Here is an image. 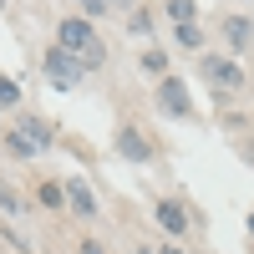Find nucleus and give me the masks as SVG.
<instances>
[{"label": "nucleus", "mask_w": 254, "mask_h": 254, "mask_svg": "<svg viewBox=\"0 0 254 254\" xmlns=\"http://www.w3.org/2000/svg\"><path fill=\"white\" fill-rule=\"evenodd\" d=\"M41 76H46V81H51L56 92H76V87H81V81H87L92 71L81 66L76 56H66V51H61L56 41H51V46L41 51Z\"/></svg>", "instance_id": "423d86ee"}, {"label": "nucleus", "mask_w": 254, "mask_h": 254, "mask_svg": "<svg viewBox=\"0 0 254 254\" xmlns=\"http://www.w3.org/2000/svg\"><path fill=\"white\" fill-rule=\"evenodd\" d=\"M137 66H142L147 76H153V81H163L168 71H173V61H168V51H163V46H147V51L137 56Z\"/></svg>", "instance_id": "9b49d317"}, {"label": "nucleus", "mask_w": 254, "mask_h": 254, "mask_svg": "<svg viewBox=\"0 0 254 254\" xmlns=\"http://www.w3.org/2000/svg\"><path fill=\"white\" fill-rule=\"evenodd\" d=\"M158 254H188V249H183V244H173V239H163V244H158Z\"/></svg>", "instance_id": "aec40b11"}, {"label": "nucleus", "mask_w": 254, "mask_h": 254, "mask_svg": "<svg viewBox=\"0 0 254 254\" xmlns=\"http://www.w3.org/2000/svg\"><path fill=\"white\" fill-rule=\"evenodd\" d=\"M244 229H249V239H254V208H249V219H244Z\"/></svg>", "instance_id": "412c9836"}, {"label": "nucleus", "mask_w": 254, "mask_h": 254, "mask_svg": "<svg viewBox=\"0 0 254 254\" xmlns=\"http://www.w3.org/2000/svg\"><path fill=\"white\" fill-rule=\"evenodd\" d=\"M0 142H5V153L20 158V163H31V158H46L51 147H56V127L46 117H36V112H20L5 132H0Z\"/></svg>", "instance_id": "f03ea898"}, {"label": "nucleus", "mask_w": 254, "mask_h": 254, "mask_svg": "<svg viewBox=\"0 0 254 254\" xmlns=\"http://www.w3.org/2000/svg\"><path fill=\"white\" fill-rule=\"evenodd\" d=\"M153 224L163 229V239H173V244H183L188 234H193V224H203V214H193L183 198H153Z\"/></svg>", "instance_id": "39448f33"}, {"label": "nucleus", "mask_w": 254, "mask_h": 254, "mask_svg": "<svg viewBox=\"0 0 254 254\" xmlns=\"http://www.w3.org/2000/svg\"><path fill=\"white\" fill-rule=\"evenodd\" d=\"M0 132H5V122H0Z\"/></svg>", "instance_id": "5701e85b"}, {"label": "nucleus", "mask_w": 254, "mask_h": 254, "mask_svg": "<svg viewBox=\"0 0 254 254\" xmlns=\"http://www.w3.org/2000/svg\"><path fill=\"white\" fill-rule=\"evenodd\" d=\"M137 5H142V0H112V10H117V15H132Z\"/></svg>", "instance_id": "6ab92c4d"}, {"label": "nucleus", "mask_w": 254, "mask_h": 254, "mask_svg": "<svg viewBox=\"0 0 254 254\" xmlns=\"http://www.w3.org/2000/svg\"><path fill=\"white\" fill-rule=\"evenodd\" d=\"M198 76L208 81V92H214L219 102H234L249 92V71H244V61H234L229 51H203L198 56Z\"/></svg>", "instance_id": "7ed1b4c3"}, {"label": "nucleus", "mask_w": 254, "mask_h": 254, "mask_svg": "<svg viewBox=\"0 0 254 254\" xmlns=\"http://www.w3.org/2000/svg\"><path fill=\"white\" fill-rule=\"evenodd\" d=\"M234 153H239V158L254 168V132H249V137H234Z\"/></svg>", "instance_id": "f3484780"}, {"label": "nucleus", "mask_w": 254, "mask_h": 254, "mask_svg": "<svg viewBox=\"0 0 254 254\" xmlns=\"http://www.w3.org/2000/svg\"><path fill=\"white\" fill-rule=\"evenodd\" d=\"M173 41H178V51H188V56H203V46H208V36H203L198 20H188V26H173Z\"/></svg>", "instance_id": "9d476101"}, {"label": "nucleus", "mask_w": 254, "mask_h": 254, "mask_svg": "<svg viewBox=\"0 0 254 254\" xmlns=\"http://www.w3.org/2000/svg\"><path fill=\"white\" fill-rule=\"evenodd\" d=\"M219 31H224V46H229V56H249V46H254V15H224L219 20Z\"/></svg>", "instance_id": "1a4fd4ad"}, {"label": "nucleus", "mask_w": 254, "mask_h": 254, "mask_svg": "<svg viewBox=\"0 0 254 254\" xmlns=\"http://www.w3.org/2000/svg\"><path fill=\"white\" fill-rule=\"evenodd\" d=\"M36 198L46 203V208H66V198H61V183H56V178H46V183H41V188H36Z\"/></svg>", "instance_id": "4468645a"}, {"label": "nucleus", "mask_w": 254, "mask_h": 254, "mask_svg": "<svg viewBox=\"0 0 254 254\" xmlns=\"http://www.w3.org/2000/svg\"><path fill=\"white\" fill-rule=\"evenodd\" d=\"M10 107H20V87L0 71V112H10Z\"/></svg>", "instance_id": "2eb2a0df"}, {"label": "nucleus", "mask_w": 254, "mask_h": 254, "mask_svg": "<svg viewBox=\"0 0 254 254\" xmlns=\"http://www.w3.org/2000/svg\"><path fill=\"white\" fill-rule=\"evenodd\" d=\"M56 46L66 51V56H76L87 71L107 66V41L97 36V26H92L87 15H61L56 20Z\"/></svg>", "instance_id": "f257e3e1"}, {"label": "nucleus", "mask_w": 254, "mask_h": 254, "mask_svg": "<svg viewBox=\"0 0 254 254\" xmlns=\"http://www.w3.org/2000/svg\"><path fill=\"white\" fill-rule=\"evenodd\" d=\"M0 10H5V0H0Z\"/></svg>", "instance_id": "b1692460"}, {"label": "nucleus", "mask_w": 254, "mask_h": 254, "mask_svg": "<svg viewBox=\"0 0 254 254\" xmlns=\"http://www.w3.org/2000/svg\"><path fill=\"white\" fill-rule=\"evenodd\" d=\"M76 5H81V15H87L92 26H97L102 15H112V0H76Z\"/></svg>", "instance_id": "dca6fc26"}, {"label": "nucleus", "mask_w": 254, "mask_h": 254, "mask_svg": "<svg viewBox=\"0 0 254 254\" xmlns=\"http://www.w3.org/2000/svg\"><path fill=\"white\" fill-rule=\"evenodd\" d=\"M61 198H66V208H71L76 219H87V224L102 214V203H97V193H92V183L81 178V173H66V178H61Z\"/></svg>", "instance_id": "6e6552de"}, {"label": "nucleus", "mask_w": 254, "mask_h": 254, "mask_svg": "<svg viewBox=\"0 0 254 254\" xmlns=\"http://www.w3.org/2000/svg\"><path fill=\"white\" fill-rule=\"evenodd\" d=\"M76 254H107V249H102L97 239H76Z\"/></svg>", "instance_id": "a211bd4d"}, {"label": "nucleus", "mask_w": 254, "mask_h": 254, "mask_svg": "<svg viewBox=\"0 0 254 254\" xmlns=\"http://www.w3.org/2000/svg\"><path fill=\"white\" fill-rule=\"evenodd\" d=\"M112 153L122 163H132V168H147V163H158V142L142 132L137 122H117V132H112Z\"/></svg>", "instance_id": "0eeeda50"}, {"label": "nucleus", "mask_w": 254, "mask_h": 254, "mask_svg": "<svg viewBox=\"0 0 254 254\" xmlns=\"http://www.w3.org/2000/svg\"><path fill=\"white\" fill-rule=\"evenodd\" d=\"M153 26H158V20H153V5H137L132 15H127V31H132V36H153Z\"/></svg>", "instance_id": "ddd939ff"}, {"label": "nucleus", "mask_w": 254, "mask_h": 254, "mask_svg": "<svg viewBox=\"0 0 254 254\" xmlns=\"http://www.w3.org/2000/svg\"><path fill=\"white\" fill-rule=\"evenodd\" d=\"M153 107H158V117H168V122H193V117H198L188 81H183V76H173V71H168L158 87H153Z\"/></svg>", "instance_id": "20e7f679"}, {"label": "nucleus", "mask_w": 254, "mask_h": 254, "mask_svg": "<svg viewBox=\"0 0 254 254\" xmlns=\"http://www.w3.org/2000/svg\"><path fill=\"white\" fill-rule=\"evenodd\" d=\"M137 254H158V249H153V244H137Z\"/></svg>", "instance_id": "4be33fe9"}, {"label": "nucleus", "mask_w": 254, "mask_h": 254, "mask_svg": "<svg viewBox=\"0 0 254 254\" xmlns=\"http://www.w3.org/2000/svg\"><path fill=\"white\" fill-rule=\"evenodd\" d=\"M163 15L173 26H188V20H198V0H163Z\"/></svg>", "instance_id": "f8f14e48"}]
</instances>
